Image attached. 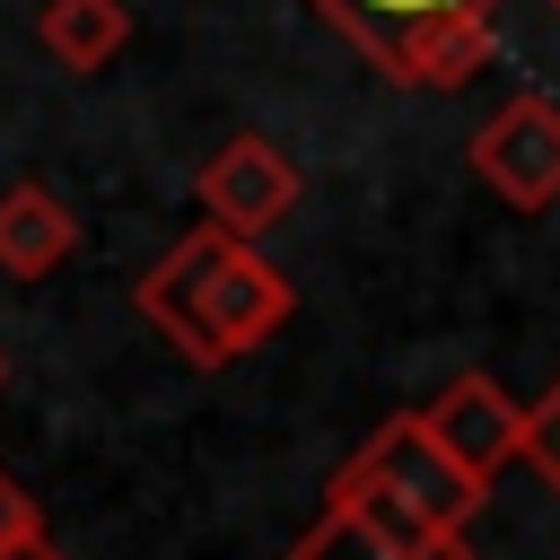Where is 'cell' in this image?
<instances>
[{"instance_id":"6da1fadb","label":"cell","mask_w":560,"mask_h":560,"mask_svg":"<svg viewBox=\"0 0 560 560\" xmlns=\"http://www.w3.org/2000/svg\"><path fill=\"white\" fill-rule=\"evenodd\" d=\"M131 306H140V324H158L175 341L184 368H228V359L262 350L298 315V289L280 280V262H262V245H245V236L201 219L192 236H175L140 271Z\"/></svg>"},{"instance_id":"7a4b0ae2","label":"cell","mask_w":560,"mask_h":560,"mask_svg":"<svg viewBox=\"0 0 560 560\" xmlns=\"http://www.w3.org/2000/svg\"><path fill=\"white\" fill-rule=\"evenodd\" d=\"M481 499H490V481H472V472L429 438L420 411H394V420L324 481V508H341V516H359V525H376V534H402V542H455V534L481 516Z\"/></svg>"},{"instance_id":"3957f363","label":"cell","mask_w":560,"mask_h":560,"mask_svg":"<svg viewBox=\"0 0 560 560\" xmlns=\"http://www.w3.org/2000/svg\"><path fill=\"white\" fill-rule=\"evenodd\" d=\"M394 88H464L499 52V0H306Z\"/></svg>"},{"instance_id":"277c9868","label":"cell","mask_w":560,"mask_h":560,"mask_svg":"<svg viewBox=\"0 0 560 560\" xmlns=\"http://www.w3.org/2000/svg\"><path fill=\"white\" fill-rule=\"evenodd\" d=\"M192 201H201V219H210V228H228V236L262 245V236L298 210V158H289L271 131H236V140H219V149L201 158Z\"/></svg>"},{"instance_id":"5b68a950","label":"cell","mask_w":560,"mask_h":560,"mask_svg":"<svg viewBox=\"0 0 560 560\" xmlns=\"http://www.w3.org/2000/svg\"><path fill=\"white\" fill-rule=\"evenodd\" d=\"M472 175L508 201V210H542V201H560V96H542V88H525V96H508L481 131H472Z\"/></svg>"},{"instance_id":"8992f818","label":"cell","mask_w":560,"mask_h":560,"mask_svg":"<svg viewBox=\"0 0 560 560\" xmlns=\"http://www.w3.org/2000/svg\"><path fill=\"white\" fill-rule=\"evenodd\" d=\"M420 420H429V438H438L472 481H490L499 464H516V455H525V402H508V385H499V376H481V368L446 376V385H438V402H429Z\"/></svg>"},{"instance_id":"52a82bcc","label":"cell","mask_w":560,"mask_h":560,"mask_svg":"<svg viewBox=\"0 0 560 560\" xmlns=\"http://www.w3.org/2000/svg\"><path fill=\"white\" fill-rule=\"evenodd\" d=\"M70 254H79V219L61 210V192L9 184L0 192V271L9 280H52Z\"/></svg>"},{"instance_id":"ba28073f","label":"cell","mask_w":560,"mask_h":560,"mask_svg":"<svg viewBox=\"0 0 560 560\" xmlns=\"http://www.w3.org/2000/svg\"><path fill=\"white\" fill-rule=\"evenodd\" d=\"M35 44L61 61V70H105L122 44H131V0H44L35 18Z\"/></svg>"},{"instance_id":"9c48e42d","label":"cell","mask_w":560,"mask_h":560,"mask_svg":"<svg viewBox=\"0 0 560 560\" xmlns=\"http://www.w3.org/2000/svg\"><path fill=\"white\" fill-rule=\"evenodd\" d=\"M289 560H472V542H464V534H455V542H402V534H376V525L324 508V516L289 542Z\"/></svg>"},{"instance_id":"30bf717a","label":"cell","mask_w":560,"mask_h":560,"mask_svg":"<svg viewBox=\"0 0 560 560\" xmlns=\"http://www.w3.org/2000/svg\"><path fill=\"white\" fill-rule=\"evenodd\" d=\"M525 464L560 490V385H551L542 402H525Z\"/></svg>"},{"instance_id":"8fae6325","label":"cell","mask_w":560,"mask_h":560,"mask_svg":"<svg viewBox=\"0 0 560 560\" xmlns=\"http://www.w3.org/2000/svg\"><path fill=\"white\" fill-rule=\"evenodd\" d=\"M18 542H44V499L18 472H0V551H18Z\"/></svg>"},{"instance_id":"7c38bea8","label":"cell","mask_w":560,"mask_h":560,"mask_svg":"<svg viewBox=\"0 0 560 560\" xmlns=\"http://www.w3.org/2000/svg\"><path fill=\"white\" fill-rule=\"evenodd\" d=\"M0 560H70V551H61L52 534H44V542H18V551H0Z\"/></svg>"},{"instance_id":"4fadbf2b","label":"cell","mask_w":560,"mask_h":560,"mask_svg":"<svg viewBox=\"0 0 560 560\" xmlns=\"http://www.w3.org/2000/svg\"><path fill=\"white\" fill-rule=\"evenodd\" d=\"M0 385H9V350H0Z\"/></svg>"},{"instance_id":"5bb4252c","label":"cell","mask_w":560,"mask_h":560,"mask_svg":"<svg viewBox=\"0 0 560 560\" xmlns=\"http://www.w3.org/2000/svg\"><path fill=\"white\" fill-rule=\"evenodd\" d=\"M551 9H560V0H551Z\"/></svg>"}]
</instances>
